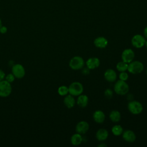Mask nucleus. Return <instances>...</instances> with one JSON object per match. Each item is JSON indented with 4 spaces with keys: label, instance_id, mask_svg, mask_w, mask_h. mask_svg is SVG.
<instances>
[{
    "label": "nucleus",
    "instance_id": "obj_1",
    "mask_svg": "<svg viewBox=\"0 0 147 147\" xmlns=\"http://www.w3.org/2000/svg\"><path fill=\"white\" fill-rule=\"evenodd\" d=\"M12 91L11 83L6 80L0 81V97L6 98L9 96Z\"/></svg>",
    "mask_w": 147,
    "mask_h": 147
},
{
    "label": "nucleus",
    "instance_id": "obj_2",
    "mask_svg": "<svg viewBox=\"0 0 147 147\" xmlns=\"http://www.w3.org/2000/svg\"><path fill=\"white\" fill-rule=\"evenodd\" d=\"M115 92L119 95H125L129 91V86L123 80H118L114 86Z\"/></svg>",
    "mask_w": 147,
    "mask_h": 147
},
{
    "label": "nucleus",
    "instance_id": "obj_3",
    "mask_svg": "<svg viewBox=\"0 0 147 147\" xmlns=\"http://www.w3.org/2000/svg\"><path fill=\"white\" fill-rule=\"evenodd\" d=\"M11 73L16 78L22 79L25 75V69L21 64H16L11 68Z\"/></svg>",
    "mask_w": 147,
    "mask_h": 147
},
{
    "label": "nucleus",
    "instance_id": "obj_4",
    "mask_svg": "<svg viewBox=\"0 0 147 147\" xmlns=\"http://www.w3.org/2000/svg\"><path fill=\"white\" fill-rule=\"evenodd\" d=\"M144 65L142 63L138 61L131 62L128 65V71L133 74H137L143 71Z\"/></svg>",
    "mask_w": 147,
    "mask_h": 147
},
{
    "label": "nucleus",
    "instance_id": "obj_5",
    "mask_svg": "<svg viewBox=\"0 0 147 147\" xmlns=\"http://www.w3.org/2000/svg\"><path fill=\"white\" fill-rule=\"evenodd\" d=\"M83 86L79 82H74L68 87V92L71 95H79L83 92Z\"/></svg>",
    "mask_w": 147,
    "mask_h": 147
},
{
    "label": "nucleus",
    "instance_id": "obj_6",
    "mask_svg": "<svg viewBox=\"0 0 147 147\" xmlns=\"http://www.w3.org/2000/svg\"><path fill=\"white\" fill-rule=\"evenodd\" d=\"M84 60L79 56L73 57L69 61V66L73 69H79L84 66Z\"/></svg>",
    "mask_w": 147,
    "mask_h": 147
},
{
    "label": "nucleus",
    "instance_id": "obj_7",
    "mask_svg": "<svg viewBox=\"0 0 147 147\" xmlns=\"http://www.w3.org/2000/svg\"><path fill=\"white\" fill-rule=\"evenodd\" d=\"M129 110L134 114H140L143 109L142 105L137 101H131L128 104Z\"/></svg>",
    "mask_w": 147,
    "mask_h": 147
},
{
    "label": "nucleus",
    "instance_id": "obj_8",
    "mask_svg": "<svg viewBox=\"0 0 147 147\" xmlns=\"http://www.w3.org/2000/svg\"><path fill=\"white\" fill-rule=\"evenodd\" d=\"M145 38L140 34H136L131 39L132 45L136 48H140L142 47L145 44Z\"/></svg>",
    "mask_w": 147,
    "mask_h": 147
},
{
    "label": "nucleus",
    "instance_id": "obj_9",
    "mask_svg": "<svg viewBox=\"0 0 147 147\" xmlns=\"http://www.w3.org/2000/svg\"><path fill=\"white\" fill-rule=\"evenodd\" d=\"M134 57V53L130 49H126L122 53V59L126 63H130Z\"/></svg>",
    "mask_w": 147,
    "mask_h": 147
},
{
    "label": "nucleus",
    "instance_id": "obj_10",
    "mask_svg": "<svg viewBox=\"0 0 147 147\" xmlns=\"http://www.w3.org/2000/svg\"><path fill=\"white\" fill-rule=\"evenodd\" d=\"M89 125L87 122L81 121L76 126V131L79 134H84L88 130Z\"/></svg>",
    "mask_w": 147,
    "mask_h": 147
},
{
    "label": "nucleus",
    "instance_id": "obj_11",
    "mask_svg": "<svg viewBox=\"0 0 147 147\" xmlns=\"http://www.w3.org/2000/svg\"><path fill=\"white\" fill-rule=\"evenodd\" d=\"M99 60L96 57L90 58L86 62V65L89 69H95L99 65Z\"/></svg>",
    "mask_w": 147,
    "mask_h": 147
},
{
    "label": "nucleus",
    "instance_id": "obj_12",
    "mask_svg": "<svg viewBox=\"0 0 147 147\" xmlns=\"http://www.w3.org/2000/svg\"><path fill=\"white\" fill-rule=\"evenodd\" d=\"M105 78L107 81L113 82L116 80L117 74L114 70L109 69L105 72Z\"/></svg>",
    "mask_w": 147,
    "mask_h": 147
},
{
    "label": "nucleus",
    "instance_id": "obj_13",
    "mask_svg": "<svg viewBox=\"0 0 147 147\" xmlns=\"http://www.w3.org/2000/svg\"><path fill=\"white\" fill-rule=\"evenodd\" d=\"M108 41L106 38L103 37H99L94 40L95 45L99 48H105L107 45Z\"/></svg>",
    "mask_w": 147,
    "mask_h": 147
},
{
    "label": "nucleus",
    "instance_id": "obj_14",
    "mask_svg": "<svg viewBox=\"0 0 147 147\" xmlns=\"http://www.w3.org/2000/svg\"><path fill=\"white\" fill-rule=\"evenodd\" d=\"M123 138L125 141L129 142H132L136 140V135L133 131L131 130H127L123 133Z\"/></svg>",
    "mask_w": 147,
    "mask_h": 147
},
{
    "label": "nucleus",
    "instance_id": "obj_15",
    "mask_svg": "<svg viewBox=\"0 0 147 147\" xmlns=\"http://www.w3.org/2000/svg\"><path fill=\"white\" fill-rule=\"evenodd\" d=\"M93 117L95 121L97 123H102L105 121V115L102 111L97 110L94 113Z\"/></svg>",
    "mask_w": 147,
    "mask_h": 147
},
{
    "label": "nucleus",
    "instance_id": "obj_16",
    "mask_svg": "<svg viewBox=\"0 0 147 147\" xmlns=\"http://www.w3.org/2000/svg\"><path fill=\"white\" fill-rule=\"evenodd\" d=\"M96 137L99 141H104L108 137V132L105 129H100L96 132Z\"/></svg>",
    "mask_w": 147,
    "mask_h": 147
},
{
    "label": "nucleus",
    "instance_id": "obj_17",
    "mask_svg": "<svg viewBox=\"0 0 147 147\" xmlns=\"http://www.w3.org/2000/svg\"><path fill=\"white\" fill-rule=\"evenodd\" d=\"M64 103L68 108H72L75 105V100L73 96L69 95L65 97L64 99Z\"/></svg>",
    "mask_w": 147,
    "mask_h": 147
},
{
    "label": "nucleus",
    "instance_id": "obj_18",
    "mask_svg": "<svg viewBox=\"0 0 147 147\" xmlns=\"http://www.w3.org/2000/svg\"><path fill=\"white\" fill-rule=\"evenodd\" d=\"M88 97L86 95H80L77 100L78 105L82 107H84L87 106L88 103Z\"/></svg>",
    "mask_w": 147,
    "mask_h": 147
},
{
    "label": "nucleus",
    "instance_id": "obj_19",
    "mask_svg": "<svg viewBox=\"0 0 147 147\" xmlns=\"http://www.w3.org/2000/svg\"><path fill=\"white\" fill-rule=\"evenodd\" d=\"M83 138L80 134H74L71 139V143L74 145H78L82 142Z\"/></svg>",
    "mask_w": 147,
    "mask_h": 147
},
{
    "label": "nucleus",
    "instance_id": "obj_20",
    "mask_svg": "<svg viewBox=\"0 0 147 147\" xmlns=\"http://www.w3.org/2000/svg\"><path fill=\"white\" fill-rule=\"evenodd\" d=\"M110 118L113 122H118L121 119L120 113L115 110L112 111L110 114Z\"/></svg>",
    "mask_w": 147,
    "mask_h": 147
},
{
    "label": "nucleus",
    "instance_id": "obj_21",
    "mask_svg": "<svg viewBox=\"0 0 147 147\" xmlns=\"http://www.w3.org/2000/svg\"><path fill=\"white\" fill-rule=\"evenodd\" d=\"M127 67H128V65L126 63L124 62L123 61L119 62L117 64V69L121 72L125 71L126 69H127Z\"/></svg>",
    "mask_w": 147,
    "mask_h": 147
},
{
    "label": "nucleus",
    "instance_id": "obj_22",
    "mask_svg": "<svg viewBox=\"0 0 147 147\" xmlns=\"http://www.w3.org/2000/svg\"><path fill=\"white\" fill-rule=\"evenodd\" d=\"M123 131L122 127L119 125H115L112 128V132L115 136H119Z\"/></svg>",
    "mask_w": 147,
    "mask_h": 147
},
{
    "label": "nucleus",
    "instance_id": "obj_23",
    "mask_svg": "<svg viewBox=\"0 0 147 147\" xmlns=\"http://www.w3.org/2000/svg\"><path fill=\"white\" fill-rule=\"evenodd\" d=\"M57 92H58L59 94L61 95V96L65 95L68 92V88H67L65 86H61L59 87Z\"/></svg>",
    "mask_w": 147,
    "mask_h": 147
},
{
    "label": "nucleus",
    "instance_id": "obj_24",
    "mask_svg": "<svg viewBox=\"0 0 147 147\" xmlns=\"http://www.w3.org/2000/svg\"><path fill=\"white\" fill-rule=\"evenodd\" d=\"M15 78H16L15 76H14V75L12 73L11 74H8L7 75H6L5 76V80L7 82H9L10 83H11L12 82H13L14 81Z\"/></svg>",
    "mask_w": 147,
    "mask_h": 147
},
{
    "label": "nucleus",
    "instance_id": "obj_25",
    "mask_svg": "<svg viewBox=\"0 0 147 147\" xmlns=\"http://www.w3.org/2000/svg\"><path fill=\"white\" fill-rule=\"evenodd\" d=\"M128 78V75L127 74H126V72H122L120 75H119V79L120 80H126Z\"/></svg>",
    "mask_w": 147,
    "mask_h": 147
},
{
    "label": "nucleus",
    "instance_id": "obj_26",
    "mask_svg": "<svg viewBox=\"0 0 147 147\" xmlns=\"http://www.w3.org/2000/svg\"><path fill=\"white\" fill-rule=\"evenodd\" d=\"M105 95L107 98H110L113 96V91L110 89H107L105 92Z\"/></svg>",
    "mask_w": 147,
    "mask_h": 147
},
{
    "label": "nucleus",
    "instance_id": "obj_27",
    "mask_svg": "<svg viewBox=\"0 0 147 147\" xmlns=\"http://www.w3.org/2000/svg\"><path fill=\"white\" fill-rule=\"evenodd\" d=\"M7 32V28L5 26H1L0 28V33L1 34H5Z\"/></svg>",
    "mask_w": 147,
    "mask_h": 147
},
{
    "label": "nucleus",
    "instance_id": "obj_28",
    "mask_svg": "<svg viewBox=\"0 0 147 147\" xmlns=\"http://www.w3.org/2000/svg\"><path fill=\"white\" fill-rule=\"evenodd\" d=\"M5 76H6V75H5V73L4 72V71L2 69H0V81L4 80Z\"/></svg>",
    "mask_w": 147,
    "mask_h": 147
},
{
    "label": "nucleus",
    "instance_id": "obj_29",
    "mask_svg": "<svg viewBox=\"0 0 147 147\" xmlns=\"http://www.w3.org/2000/svg\"><path fill=\"white\" fill-rule=\"evenodd\" d=\"M82 73L83 75H88L89 73H90V70H89V68L87 67V68H85L83 69L82 71Z\"/></svg>",
    "mask_w": 147,
    "mask_h": 147
},
{
    "label": "nucleus",
    "instance_id": "obj_30",
    "mask_svg": "<svg viewBox=\"0 0 147 147\" xmlns=\"http://www.w3.org/2000/svg\"><path fill=\"white\" fill-rule=\"evenodd\" d=\"M144 34H145V36L147 38V26L144 29Z\"/></svg>",
    "mask_w": 147,
    "mask_h": 147
},
{
    "label": "nucleus",
    "instance_id": "obj_31",
    "mask_svg": "<svg viewBox=\"0 0 147 147\" xmlns=\"http://www.w3.org/2000/svg\"><path fill=\"white\" fill-rule=\"evenodd\" d=\"M98 146H106V145H105V144H100V145H98Z\"/></svg>",
    "mask_w": 147,
    "mask_h": 147
},
{
    "label": "nucleus",
    "instance_id": "obj_32",
    "mask_svg": "<svg viewBox=\"0 0 147 147\" xmlns=\"http://www.w3.org/2000/svg\"><path fill=\"white\" fill-rule=\"evenodd\" d=\"M2 21H1V19L0 18V28H1V26H2Z\"/></svg>",
    "mask_w": 147,
    "mask_h": 147
},
{
    "label": "nucleus",
    "instance_id": "obj_33",
    "mask_svg": "<svg viewBox=\"0 0 147 147\" xmlns=\"http://www.w3.org/2000/svg\"><path fill=\"white\" fill-rule=\"evenodd\" d=\"M145 45H146V48H147V41L145 42Z\"/></svg>",
    "mask_w": 147,
    "mask_h": 147
},
{
    "label": "nucleus",
    "instance_id": "obj_34",
    "mask_svg": "<svg viewBox=\"0 0 147 147\" xmlns=\"http://www.w3.org/2000/svg\"><path fill=\"white\" fill-rule=\"evenodd\" d=\"M146 74H147V70H146Z\"/></svg>",
    "mask_w": 147,
    "mask_h": 147
}]
</instances>
